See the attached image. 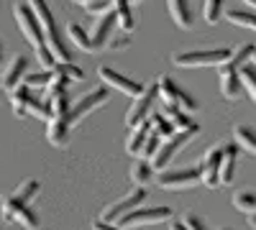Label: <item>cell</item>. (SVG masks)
Returning a JSON list of instances; mask_svg holds the SVG:
<instances>
[{
	"label": "cell",
	"mask_w": 256,
	"mask_h": 230,
	"mask_svg": "<svg viewBox=\"0 0 256 230\" xmlns=\"http://www.w3.org/2000/svg\"><path fill=\"white\" fill-rule=\"evenodd\" d=\"M26 3H28V8L34 10L41 31H44V41H46L49 51L54 54V59H56V61H72L70 49L64 46V41H62V36H59V28H56V20H54V13H52L49 3H46V0H26Z\"/></svg>",
	"instance_id": "6da1fadb"
},
{
	"label": "cell",
	"mask_w": 256,
	"mask_h": 230,
	"mask_svg": "<svg viewBox=\"0 0 256 230\" xmlns=\"http://www.w3.org/2000/svg\"><path fill=\"white\" fill-rule=\"evenodd\" d=\"M198 131H200V125L195 123L192 128H184V131H174L172 136H166L164 141H162V146L156 149V154L152 156V166H154V172L159 174V172H166V166L172 164V159L184 149V146L198 136Z\"/></svg>",
	"instance_id": "7a4b0ae2"
},
{
	"label": "cell",
	"mask_w": 256,
	"mask_h": 230,
	"mask_svg": "<svg viewBox=\"0 0 256 230\" xmlns=\"http://www.w3.org/2000/svg\"><path fill=\"white\" fill-rule=\"evenodd\" d=\"M233 49H190L182 54H174L172 61L182 69H198V67H223L230 59Z\"/></svg>",
	"instance_id": "3957f363"
},
{
	"label": "cell",
	"mask_w": 256,
	"mask_h": 230,
	"mask_svg": "<svg viewBox=\"0 0 256 230\" xmlns=\"http://www.w3.org/2000/svg\"><path fill=\"white\" fill-rule=\"evenodd\" d=\"M108 100H110V87H105V85L92 87L90 92H84V95L74 102V105L70 108V123H72V125L82 123L90 113H95L98 108H102Z\"/></svg>",
	"instance_id": "277c9868"
},
{
	"label": "cell",
	"mask_w": 256,
	"mask_h": 230,
	"mask_svg": "<svg viewBox=\"0 0 256 230\" xmlns=\"http://www.w3.org/2000/svg\"><path fill=\"white\" fill-rule=\"evenodd\" d=\"M159 97L164 100V105H177V108H182L184 113H195L200 105H198V100L192 97L187 90H182L177 82L172 79V77H159Z\"/></svg>",
	"instance_id": "5b68a950"
},
{
	"label": "cell",
	"mask_w": 256,
	"mask_h": 230,
	"mask_svg": "<svg viewBox=\"0 0 256 230\" xmlns=\"http://www.w3.org/2000/svg\"><path fill=\"white\" fill-rule=\"evenodd\" d=\"M156 100H159V85L152 82V85L144 87V92L134 100L131 110H128V115H126V125H128V128H136V125L146 123L148 115L154 113V102Z\"/></svg>",
	"instance_id": "8992f818"
},
{
	"label": "cell",
	"mask_w": 256,
	"mask_h": 230,
	"mask_svg": "<svg viewBox=\"0 0 256 230\" xmlns=\"http://www.w3.org/2000/svg\"><path fill=\"white\" fill-rule=\"evenodd\" d=\"M146 202V187H134L131 192H128L126 197H120V200H116L113 205H108L102 210V215H100V220L102 223H110V225H116L123 215H128L131 210H136V207H141Z\"/></svg>",
	"instance_id": "52a82bcc"
},
{
	"label": "cell",
	"mask_w": 256,
	"mask_h": 230,
	"mask_svg": "<svg viewBox=\"0 0 256 230\" xmlns=\"http://www.w3.org/2000/svg\"><path fill=\"white\" fill-rule=\"evenodd\" d=\"M154 179L162 190H169V192L192 190L200 182V166H187V169H177V172H159Z\"/></svg>",
	"instance_id": "ba28073f"
},
{
	"label": "cell",
	"mask_w": 256,
	"mask_h": 230,
	"mask_svg": "<svg viewBox=\"0 0 256 230\" xmlns=\"http://www.w3.org/2000/svg\"><path fill=\"white\" fill-rule=\"evenodd\" d=\"M172 210L169 207H136L128 215H123L118 220L120 228H138V225H156V223H166L172 220Z\"/></svg>",
	"instance_id": "9c48e42d"
},
{
	"label": "cell",
	"mask_w": 256,
	"mask_h": 230,
	"mask_svg": "<svg viewBox=\"0 0 256 230\" xmlns=\"http://www.w3.org/2000/svg\"><path fill=\"white\" fill-rule=\"evenodd\" d=\"M223 154H226V146H210L205 151L202 161H200V182L210 190L220 187V164H223Z\"/></svg>",
	"instance_id": "30bf717a"
},
{
	"label": "cell",
	"mask_w": 256,
	"mask_h": 230,
	"mask_svg": "<svg viewBox=\"0 0 256 230\" xmlns=\"http://www.w3.org/2000/svg\"><path fill=\"white\" fill-rule=\"evenodd\" d=\"M98 74H100V79H102L105 87L118 90L120 95H128V97H134V100H136V97L144 92V87H146V85H141V82H136V79H131V77L116 72V69L108 67V64H102V67L98 69Z\"/></svg>",
	"instance_id": "8fae6325"
},
{
	"label": "cell",
	"mask_w": 256,
	"mask_h": 230,
	"mask_svg": "<svg viewBox=\"0 0 256 230\" xmlns=\"http://www.w3.org/2000/svg\"><path fill=\"white\" fill-rule=\"evenodd\" d=\"M13 13H16V20H18V28H20V33L26 36L28 44H31L34 49L44 46V44H46V41H44V31H41V26H38L34 10L28 8V3H18Z\"/></svg>",
	"instance_id": "7c38bea8"
},
{
	"label": "cell",
	"mask_w": 256,
	"mask_h": 230,
	"mask_svg": "<svg viewBox=\"0 0 256 230\" xmlns=\"http://www.w3.org/2000/svg\"><path fill=\"white\" fill-rule=\"evenodd\" d=\"M0 213H3V218L8 223H20L26 230H38V215L31 210L28 205H18L13 197H6L3 205H0Z\"/></svg>",
	"instance_id": "4fadbf2b"
},
{
	"label": "cell",
	"mask_w": 256,
	"mask_h": 230,
	"mask_svg": "<svg viewBox=\"0 0 256 230\" xmlns=\"http://www.w3.org/2000/svg\"><path fill=\"white\" fill-rule=\"evenodd\" d=\"M116 26H118V20H116V13L113 8L108 13H102L95 18V26L90 31V41H92V51H102L105 46H108V41L110 36L116 33Z\"/></svg>",
	"instance_id": "5bb4252c"
},
{
	"label": "cell",
	"mask_w": 256,
	"mask_h": 230,
	"mask_svg": "<svg viewBox=\"0 0 256 230\" xmlns=\"http://www.w3.org/2000/svg\"><path fill=\"white\" fill-rule=\"evenodd\" d=\"M26 69H28V59H26L24 54H16V56L8 61V67L3 69V74H0V87H6L8 92L16 90L20 82H24Z\"/></svg>",
	"instance_id": "9a60e30c"
},
{
	"label": "cell",
	"mask_w": 256,
	"mask_h": 230,
	"mask_svg": "<svg viewBox=\"0 0 256 230\" xmlns=\"http://www.w3.org/2000/svg\"><path fill=\"white\" fill-rule=\"evenodd\" d=\"M220 69V92L226 100H238V92H241V69L233 67L230 61H226Z\"/></svg>",
	"instance_id": "2e32d148"
},
{
	"label": "cell",
	"mask_w": 256,
	"mask_h": 230,
	"mask_svg": "<svg viewBox=\"0 0 256 230\" xmlns=\"http://www.w3.org/2000/svg\"><path fill=\"white\" fill-rule=\"evenodd\" d=\"M70 133H72V123H70V115H54L49 120V131H46V138L52 146L56 149H64L70 143Z\"/></svg>",
	"instance_id": "e0dca14e"
},
{
	"label": "cell",
	"mask_w": 256,
	"mask_h": 230,
	"mask_svg": "<svg viewBox=\"0 0 256 230\" xmlns=\"http://www.w3.org/2000/svg\"><path fill=\"white\" fill-rule=\"evenodd\" d=\"M166 8H169L172 20L182 31H190L192 28V23H195V13H192L190 0H166Z\"/></svg>",
	"instance_id": "ac0fdd59"
},
{
	"label": "cell",
	"mask_w": 256,
	"mask_h": 230,
	"mask_svg": "<svg viewBox=\"0 0 256 230\" xmlns=\"http://www.w3.org/2000/svg\"><path fill=\"white\" fill-rule=\"evenodd\" d=\"M34 90L31 87H26L24 82L16 87V90H10V105H13V113H16V118H26L28 115V105L34 102Z\"/></svg>",
	"instance_id": "d6986e66"
},
{
	"label": "cell",
	"mask_w": 256,
	"mask_h": 230,
	"mask_svg": "<svg viewBox=\"0 0 256 230\" xmlns=\"http://www.w3.org/2000/svg\"><path fill=\"white\" fill-rule=\"evenodd\" d=\"M236 159H238V146L226 143V154H223V164H220V184L223 187L233 184V177H236Z\"/></svg>",
	"instance_id": "ffe728a7"
},
{
	"label": "cell",
	"mask_w": 256,
	"mask_h": 230,
	"mask_svg": "<svg viewBox=\"0 0 256 230\" xmlns=\"http://www.w3.org/2000/svg\"><path fill=\"white\" fill-rule=\"evenodd\" d=\"M113 13L118 20V28L131 33L136 26V18H134V8H131V0H113Z\"/></svg>",
	"instance_id": "44dd1931"
},
{
	"label": "cell",
	"mask_w": 256,
	"mask_h": 230,
	"mask_svg": "<svg viewBox=\"0 0 256 230\" xmlns=\"http://www.w3.org/2000/svg\"><path fill=\"white\" fill-rule=\"evenodd\" d=\"M233 143H236L238 149L256 156V131L251 128V125H244V123L233 125Z\"/></svg>",
	"instance_id": "7402d4cb"
},
{
	"label": "cell",
	"mask_w": 256,
	"mask_h": 230,
	"mask_svg": "<svg viewBox=\"0 0 256 230\" xmlns=\"http://www.w3.org/2000/svg\"><path fill=\"white\" fill-rule=\"evenodd\" d=\"M148 131H152L148 120L141 123V125H136V128H131V133H128V138H126V151L131 154V156H141V149H144V143L148 138Z\"/></svg>",
	"instance_id": "603a6c76"
},
{
	"label": "cell",
	"mask_w": 256,
	"mask_h": 230,
	"mask_svg": "<svg viewBox=\"0 0 256 230\" xmlns=\"http://www.w3.org/2000/svg\"><path fill=\"white\" fill-rule=\"evenodd\" d=\"M154 177H156V172H154V166H152L148 159H136L131 164V182H134V187H146Z\"/></svg>",
	"instance_id": "cb8c5ba5"
},
{
	"label": "cell",
	"mask_w": 256,
	"mask_h": 230,
	"mask_svg": "<svg viewBox=\"0 0 256 230\" xmlns=\"http://www.w3.org/2000/svg\"><path fill=\"white\" fill-rule=\"evenodd\" d=\"M164 115L169 118V123L174 125V131H184V128H192V125H195V120L190 118V113H184V110L177 108V105H166Z\"/></svg>",
	"instance_id": "d4e9b609"
},
{
	"label": "cell",
	"mask_w": 256,
	"mask_h": 230,
	"mask_svg": "<svg viewBox=\"0 0 256 230\" xmlns=\"http://www.w3.org/2000/svg\"><path fill=\"white\" fill-rule=\"evenodd\" d=\"M67 33H70V38L74 41V46L77 49H82V51H92V41H90V33L84 31L80 23H67Z\"/></svg>",
	"instance_id": "484cf974"
},
{
	"label": "cell",
	"mask_w": 256,
	"mask_h": 230,
	"mask_svg": "<svg viewBox=\"0 0 256 230\" xmlns=\"http://www.w3.org/2000/svg\"><path fill=\"white\" fill-rule=\"evenodd\" d=\"M148 125H152V131H154L162 141H164L166 136L174 133V125L169 123V118H166L164 113H152V115H148Z\"/></svg>",
	"instance_id": "4316f807"
},
{
	"label": "cell",
	"mask_w": 256,
	"mask_h": 230,
	"mask_svg": "<svg viewBox=\"0 0 256 230\" xmlns=\"http://www.w3.org/2000/svg\"><path fill=\"white\" fill-rule=\"evenodd\" d=\"M233 207L251 215L256 210V192L254 190H238L236 195H233Z\"/></svg>",
	"instance_id": "83f0119b"
},
{
	"label": "cell",
	"mask_w": 256,
	"mask_h": 230,
	"mask_svg": "<svg viewBox=\"0 0 256 230\" xmlns=\"http://www.w3.org/2000/svg\"><path fill=\"white\" fill-rule=\"evenodd\" d=\"M36 195H38V182H36V179H28V182L20 184V187H18V190H16L10 197H13L18 205H28V202L36 197Z\"/></svg>",
	"instance_id": "f1b7e54d"
},
{
	"label": "cell",
	"mask_w": 256,
	"mask_h": 230,
	"mask_svg": "<svg viewBox=\"0 0 256 230\" xmlns=\"http://www.w3.org/2000/svg\"><path fill=\"white\" fill-rule=\"evenodd\" d=\"M226 18L230 20L233 26H244V28H251L256 31V13H244V10H228Z\"/></svg>",
	"instance_id": "f546056e"
},
{
	"label": "cell",
	"mask_w": 256,
	"mask_h": 230,
	"mask_svg": "<svg viewBox=\"0 0 256 230\" xmlns=\"http://www.w3.org/2000/svg\"><path fill=\"white\" fill-rule=\"evenodd\" d=\"M241 87L251 95V100L256 102V67L254 64H244L241 67Z\"/></svg>",
	"instance_id": "4dcf8cb0"
},
{
	"label": "cell",
	"mask_w": 256,
	"mask_h": 230,
	"mask_svg": "<svg viewBox=\"0 0 256 230\" xmlns=\"http://www.w3.org/2000/svg\"><path fill=\"white\" fill-rule=\"evenodd\" d=\"M54 72H59L62 77H67L70 82H82V79H84V72H82V67L72 64V61H56Z\"/></svg>",
	"instance_id": "1f68e13d"
},
{
	"label": "cell",
	"mask_w": 256,
	"mask_h": 230,
	"mask_svg": "<svg viewBox=\"0 0 256 230\" xmlns=\"http://www.w3.org/2000/svg\"><path fill=\"white\" fill-rule=\"evenodd\" d=\"M54 77V69H44V72H36V74H26L24 77V85L36 90V87H49V82Z\"/></svg>",
	"instance_id": "d6a6232c"
},
{
	"label": "cell",
	"mask_w": 256,
	"mask_h": 230,
	"mask_svg": "<svg viewBox=\"0 0 256 230\" xmlns=\"http://www.w3.org/2000/svg\"><path fill=\"white\" fill-rule=\"evenodd\" d=\"M202 13H205L208 23H218L220 15H223V0H205Z\"/></svg>",
	"instance_id": "836d02e7"
},
{
	"label": "cell",
	"mask_w": 256,
	"mask_h": 230,
	"mask_svg": "<svg viewBox=\"0 0 256 230\" xmlns=\"http://www.w3.org/2000/svg\"><path fill=\"white\" fill-rule=\"evenodd\" d=\"M128 46H131V33H126V31H120V33H113L110 36V41H108V51H126Z\"/></svg>",
	"instance_id": "e575fe53"
},
{
	"label": "cell",
	"mask_w": 256,
	"mask_h": 230,
	"mask_svg": "<svg viewBox=\"0 0 256 230\" xmlns=\"http://www.w3.org/2000/svg\"><path fill=\"white\" fill-rule=\"evenodd\" d=\"M162 146V138L154 133V131H148V138H146V143H144V149H141V159H148L152 161V156L156 154V149Z\"/></svg>",
	"instance_id": "d590c367"
},
{
	"label": "cell",
	"mask_w": 256,
	"mask_h": 230,
	"mask_svg": "<svg viewBox=\"0 0 256 230\" xmlns=\"http://www.w3.org/2000/svg\"><path fill=\"white\" fill-rule=\"evenodd\" d=\"M113 8V0H90L88 5H84V10H88L92 18H98V15H102V13H108Z\"/></svg>",
	"instance_id": "8d00e7d4"
},
{
	"label": "cell",
	"mask_w": 256,
	"mask_h": 230,
	"mask_svg": "<svg viewBox=\"0 0 256 230\" xmlns=\"http://www.w3.org/2000/svg\"><path fill=\"white\" fill-rule=\"evenodd\" d=\"M36 59H38V64L44 67V69H54V67H56V59H54V54L49 51L46 44L36 49Z\"/></svg>",
	"instance_id": "74e56055"
},
{
	"label": "cell",
	"mask_w": 256,
	"mask_h": 230,
	"mask_svg": "<svg viewBox=\"0 0 256 230\" xmlns=\"http://www.w3.org/2000/svg\"><path fill=\"white\" fill-rule=\"evenodd\" d=\"M182 223H184V228H187V230H208V225H205L195 213H187V215L182 218Z\"/></svg>",
	"instance_id": "f35d334b"
},
{
	"label": "cell",
	"mask_w": 256,
	"mask_h": 230,
	"mask_svg": "<svg viewBox=\"0 0 256 230\" xmlns=\"http://www.w3.org/2000/svg\"><path fill=\"white\" fill-rule=\"evenodd\" d=\"M92 230H131V228H120V225H110V223H95L92 225Z\"/></svg>",
	"instance_id": "ab89813d"
},
{
	"label": "cell",
	"mask_w": 256,
	"mask_h": 230,
	"mask_svg": "<svg viewBox=\"0 0 256 230\" xmlns=\"http://www.w3.org/2000/svg\"><path fill=\"white\" fill-rule=\"evenodd\" d=\"M169 228H172V230H187L184 223H177V220H169Z\"/></svg>",
	"instance_id": "60d3db41"
},
{
	"label": "cell",
	"mask_w": 256,
	"mask_h": 230,
	"mask_svg": "<svg viewBox=\"0 0 256 230\" xmlns=\"http://www.w3.org/2000/svg\"><path fill=\"white\" fill-rule=\"evenodd\" d=\"M248 225H251V228H254V230H256V210H254V213H251V215H248Z\"/></svg>",
	"instance_id": "b9f144b4"
},
{
	"label": "cell",
	"mask_w": 256,
	"mask_h": 230,
	"mask_svg": "<svg viewBox=\"0 0 256 230\" xmlns=\"http://www.w3.org/2000/svg\"><path fill=\"white\" fill-rule=\"evenodd\" d=\"M244 3H248L251 8H256V0H244Z\"/></svg>",
	"instance_id": "7bdbcfd3"
},
{
	"label": "cell",
	"mask_w": 256,
	"mask_h": 230,
	"mask_svg": "<svg viewBox=\"0 0 256 230\" xmlns=\"http://www.w3.org/2000/svg\"><path fill=\"white\" fill-rule=\"evenodd\" d=\"M74 3H80V5H88V3H90V0H74Z\"/></svg>",
	"instance_id": "ee69618b"
},
{
	"label": "cell",
	"mask_w": 256,
	"mask_h": 230,
	"mask_svg": "<svg viewBox=\"0 0 256 230\" xmlns=\"http://www.w3.org/2000/svg\"><path fill=\"white\" fill-rule=\"evenodd\" d=\"M251 64L256 67V51H254V56H251Z\"/></svg>",
	"instance_id": "f6af8a7d"
},
{
	"label": "cell",
	"mask_w": 256,
	"mask_h": 230,
	"mask_svg": "<svg viewBox=\"0 0 256 230\" xmlns=\"http://www.w3.org/2000/svg\"><path fill=\"white\" fill-rule=\"evenodd\" d=\"M0 64H3V46H0Z\"/></svg>",
	"instance_id": "bcb514c9"
},
{
	"label": "cell",
	"mask_w": 256,
	"mask_h": 230,
	"mask_svg": "<svg viewBox=\"0 0 256 230\" xmlns=\"http://www.w3.org/2000/svg\"><path fill=\"white\" fill-rule=\"evenodd\" d=\"M131 3H141V0H131Z\"/></svg>",
	"instance_id": "7dc6e473"
},
{
	"label": "cell",
	"mask_w": 256,
	"mask_h": 230,
	"mask_svg": "<svg viewBox=\"0 0 256 230\" xmlns=\"http://www.w3.org/2000/svg\"><path fill=\"white\" fill-rule=\"evenodd\" d=\"M220 230H230V228H220Z\"/></svg>",
	"instance_id": "c3c4849f"
}]
</instances>
